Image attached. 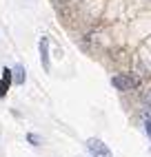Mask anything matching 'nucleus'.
<instances>
[{"label": "nucleus", "instance_id": "1", "mask_svg": "<svg viewBox=\"0 0 151 157\" xmlns=\"http://www.w3.org/2000/svg\"><path fill=\"white\" fill-rule=\"evenodd\" d=\"M87 151L91 153V157H113L111 155V148L102 140H98V137L87 140Z\"/></svg>", "mask_w": 151, "mask_h": 157}, {"label": "nucleus", "instance_id": "2", "mask_svg": "<svg viewBox=\"0 0 151 157\" xmlns=\"http://www.w3.org/2000/svg\"><path fill=\"white\" fill-rule=\"evenodd\" d=\"M111 84H113L118 91H129V89L136 86V80L129 78V75H113V78H111Z\"/></svg>", "mask_w": 151, "mask_h": 157}, {"label": "nucleus", "instance_id": "3", "mask_svg": "<svg viewBox=\"0 0 151 157\" xmlns=\"http://www.w3.org/2000/svg\"><path fill=\"white\" fill-rule=\"evenodd\" d=\"M40 62H42V69L49 71V38L47 36L40 38Z\"/></svg>", "mask_w": 151, "mask_h": 157}, {"label": "nucleus", "instance_id": "4", "mask_svg": "<svg viewBox=\"0 0 151 157\" xmlns=\"http://www.w3.org/2000/svg\"><path fill=\"white\" fill-rule=\"evenodd\" d=\"M11 82H14V69H2V80H0V98L7 95Z\"/></svg>", "mask_w": 151, "mask_h": 157}, {"label": "nucleus", "instance_id": "5", "mask_svg": "<svg viewBox=\"0 0 151 157\" xmlns=\"http://www.w3.org/2000/svg\"><path fill=\"white\" fill-rule=\"evenodd\" d=\"M25 69L22 67H16L14 69V82H16V84H25Z\"/></svg>", "mask_w": 151, "mask_h": 157}, {"label": "nucleus", "instance_id": "6", "mask_svg": "<svg viewBox=\"0 0 151 157\" xmlns=\"http://www.w3.org/2000/svg\"><path fill=\"white\" fill-rule=\"evenodd\" d=\"M27 140H29L31 146H40V144H42V137H40V135H36V133H27Z\"/></svg>", "mask_w": 151, "mask_h": 157}, {"label": "nucleus", "instance_id": "7", "mask_svg": "<svg viewBox=\"0 0 151 157\" xmlns=\"http://www.w3.org/2000/svg\"><path fill=\"white\" fill-rule=\"evenodd\" d=\"M145 131H147L149 140H151V117H149V115H145Z\"/></svg>", "mask_w": 151, "mask_h": 157}]
</instances>
